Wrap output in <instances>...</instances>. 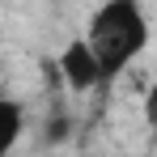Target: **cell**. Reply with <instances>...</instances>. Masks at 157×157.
Masks as SVG:
<instances>
[{"label":"cell","mask_w":157,"mask_h":157,"mask_svg":"<svg viewBox=\"0 0 157 157\" xmlns=\"http://www.w3.org/2000/svg\"><path fill=\"white\" fill-rule=\"evenodd\" d=\"M81 34H85L89 51L98 59V68H102V94H106L144 55L149 38H153V26H149V13L136 0H110V4H98L89 13Z\"/></svg>","instance_id":"1"},{"label":"cell","mask_w":157,"mask_h":157,"mask_svg":"<svg viewBox=\"0 0 157 157\" xmlns=\"http://www.w3.org/2000/svg\"><path fill=\"white\" fill-rule=\"evenodd\" d=\"M55 72H59V81H64L72 94H94V89H102V68H98L94 51H89L85 34L68 38V47H64L59 59H55Z\"/></svg>","instance_id":"2"},{"label":"cell","mask_w":157,"mask_h":157,"mask_svg":"<svg viewBox=\"0 0 157 157\" xmlns=\"http://www.w3.org/2000/svg\"><path fill=\"white\" fill-rule=\"evenodd\" d=\"M21 132H26V110H21L17 98H4V102H0V153L4 157L17 149Z\"/></svg>","instance_id":"3"},{"label":"cell","mask_w":157,"mask_h":157,"mask_svg":"<svg viewBox=\"0 0 157 157\" xmlns=\"http://www.w3.org/2000/svg\"><path fill=\"white\" fill-rule=\"evenodd\" d=\"M140 115H144V128H149V136L157 140V81L144 89V102H140Z\"/></svg>","instance_id":"4"}]
</instances>
